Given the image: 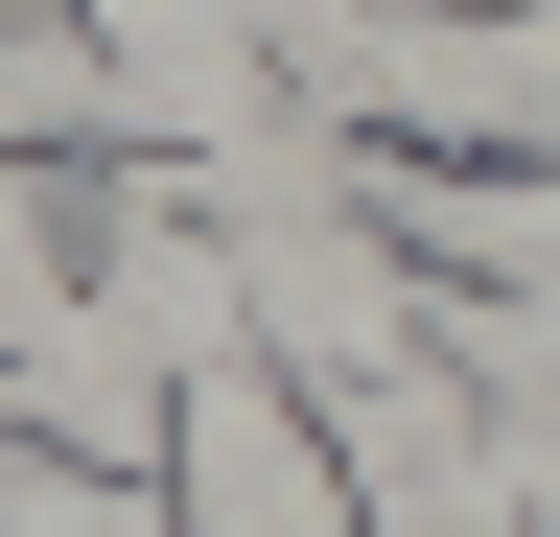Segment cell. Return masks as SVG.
<instances>
[{
    "label": "cell",
    "instance_id": "1",
    "mask_svg": "<svg viewBox=\"0 0 560 537\" xmlns=\"http://www.w3.org/2000/svg\"><path fill=\"white\" fill-rule=\"evenodd\" d=\"M140 514L164 537H350V467H327V421L257 351H210V374H164V421H140Z\"/></svg>",
    "mask_w": 560,
    "mask_h": 537
}]
</instances>
